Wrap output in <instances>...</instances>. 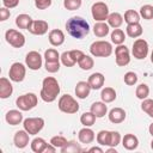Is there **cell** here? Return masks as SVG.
Returning a JSON list of instances; mask_svg holds the SVG:
<instances>
[{
    "instance_id": "277c9868",
    "label": "cell",
    "mask_w": 153,
    "mask_h": 153,
    "mask_svg": "<svg viewBox=\"0 0 153 153\" xmlns=\"http://www.w3.org/2000/svg\"><path fill=\"white\" fill-rule=\"evenodd\" d=\"M38 103V98L35 93L32 92H29V93H25V94H22L19 96L17 99H16V105L19 110L22 111H29V110H32Z\"/></svg>"
},
{
    "instance_id": "9c48e42d",
    "label": "cell",
    "mask_w": 153,
    "mask_h": 153,
    "mask_svg": "<svg viewBox=\"0 0 153 153\" xmlns=\"http://www.w3.org/2000/svg\"><path fill=\"white\" fill-rule=\"evenodd\" d=\"M131 54L136 60H143L148 54V43L143 38H137L133 43Z\"/></svg>"
},
{
    "instance_id": "4316f807",
    "label": "cell",
    "mask_w": 153,
    "mask_h": 153,
    "mask_svg": "<svg viewBox=\"0 0 153 153\" xmlns=\"http://www.w3.org/2000/svg\"><path fill=\"white\" fill-rule=\"evenodd\" d=\"M31 23H32V18H31L29 14H25V13L19 14V16H17V18H16V25H17L19 29L27 30L29 26L31 25Z\"/></svg>"
},
{
    "instance_id": "83f0119b",
    "label": "cell",
    "mask_w": 153,
    "mask_h": 153,
    "mask_svg": "<svg viewBox=\"0 0 153 153\" xmlns=\"http://www.w3.org/2000/svg\"><path fill=\"white\" fill-rule=\"evenodd\" d=\"M100 98L104 103H111L116 99V91L112 87H105L102 90Z\"/></svg>"
},
{
    "instance_id": "60d3db41",
    "label": "cell",
    "mask_w": 153,
    "mask_h": 153,
    "mask_svg": "<svg viewBox=\"0 0 153 153\" xmlns=\"http://www.w3.org/2000/svg\"><path fill=\"white\" fill-rule=\"evenodd\" d=\"M61 62H62V65L63 66H66V67H73L76 62L72 59V56H71V53L69 51H63L62 54H61Z\"/></svg>"
},
{
    "instance_id": "f6af8a7d",
    "label": "cell",
    "mask_w": 153,
    "mask_h": 153,
    "mask_svg": "<svg viewBox=\"0 0 153 153\" xmlns=\"http://www.w3.org/2000/svg\"><path fill=\"white\" fill-rule=\"evenodd\" d=\"M45 69L49 73H56L60 69V62L55 61V62H50V61H45Z\"/></svg>"
},
{
    "instance_id": "f1b7e54d",
    "label": "cell",
    "mask_w": 153,
    "mask_h": 153,
    "mask_svg": "<svg viewBox=\"0 0 153 153\" xmlns=\"http://www.w3.org/2000/svg\"><path fill=\"white\" fill-rule=\"evenodd\" d=\"M48 143L45 142V140L43 137H35L31 141V149L35 153H43V151H44Z\"/></svg>"
},
{
    "instance_id": "74e56055",
    "label": "cell",
    "mask_w": 153,
    "mask_h": 153,
    "mask_svg": "<svg viewBox=\"0 0 153 153\" xmlns=\"http://www.w3.org/2000/svg\"><path fill=\"white\" fill-rule=\"evenodd\" d=\"M140 16L143 19H146V20L153 19V6L152 5H143V6H141Z\"/></svg>"
},
{
    "instance_id": "681fc988",
    "label": "cell",
    "mask_w": 153,
    "mask_h": 153,
    "mask_svg": "<svg viewBox=\"0 0 153 153\" xmlns=\"http://www.w3.org/2000/svg\"><path fill=\"white\" fill-rule=\"evenodd\" d=\"M2 4L7 8H14L19 4V0H2Z\"/></svg>"
},
{
    "instance_id": "7402d4cb",
    "label": "cell",
    "mask_w": 153,
    "mask_h": 153,
    "mask_svg": "<svg viewBox=\"0 0 153 153\" xmlns=\"http://www.w3.org/2000/svg\"><path fill=\"white\" fill-rule=\"evenodd\" d=\"M122 145L128 151H134L139 146V139L134 134H126L122 139Z\"/></svg>"
},
{
    "instance_id": "484cf974",
    "label": "cell",
    "mask_w": 153,
    "mask_h": 153,
    "mask_svg": "<svg viewBox=\"0 0 153 153\" xmlns=\"http://www.w3.org/2000/svg\"><path fill=\"white\" fill-rule=\"evenodd\" d=\"M106 20H108L109 26H111V27H114V29H118V27L123 24V17H122L121 13H118V12H112V13H110Z\"/></svg>"
},
{
    "instance_id": "d4e9b609",
    "label": "cell",
    "mask_w": 153,
    "mask_h": 153,
    "mask_svg": "<svg viewBox=\"0 0 153 153\" xmlns=\"http://www.w3.org/2000/svg\"><path fill=\"white\" fill-rule=\"evenodd\" d=\"M110 29H109V24L104 23V22H97L93 26V33L97 37H105L109 33Z\"/></svg>"
},
{
    "instance_id": "e0dca14e",
    "label": "cell",
    "mask_w": 153,
    "mask_h": 153,
    "mask_svg": "<svg viewBox=\"0 0 153 153\" xmlns=\"http://www.w3.org/2000/svg\"><path fill=\"white\" fill-rule=\"evenodd\" d=\"M108 116H109V121L111 123L118 124V123H122L126 120V111L122 108H114L109 111Z\"/></svg>"
},
{
    "instance_id": "f546056e",
    "label": "cell",
    "mask_w": 153,
    "mask_h": 153,
    "mask_svg": "<svg viewBox=\"0 0 153 153\" xmlns=\"http://www.w3.org/2000/svg\"><path fill=\"white\" fill-rule=\"evenodd\" d=\"M140 17L141 16H140L139 12H136L134 10H127L124 12L123 19H124V22L127 24H133V23H139L140 22Z\"/></svg>"
},
{
    "instance_id": "f907efd6",
    "label": "cell",
    "mask_w": 153,
    "mask_h": 153,
    "mask_svg": "<svg viewBox=\"0 0 153 153\" xmlns=\"http://www.w3.org/2000/svg\"><path fill=\"white\" fill-rule=\"evenodd\" d=\"M56 149H57V148H56L55 146H53L51 143H48V145L45 146L43 153H54V152H56Z\"/></svg>"
},
{
    "instance_id": "1f68e13d",
    "label": "cell",
    "mask_w": 153,
    "mask_h": 153,
    "mask_svg": "<svg viewBox=\"0 0 153 153\" xmlns=\"http://www.w3.org/2000/svg\"><path fill=\"white\" fill-rule=\"evenodd\" d=\"M124 39H126L124 32L121 29H114V31L111 32V42L116 45H120V44H123Z\"/></svg>"
},
{
    "instance_id": "c3c4849f",
    "label": "cell",
    "mask_w": 153,
    "mask_h": 153,
    "mask_svg": "<svg viewBox=\"0 0 153 153\" xmlns=\"http://www.w3.org/2000/svg\"><path fill=\"white\" fill-rule=\"evenodd\" d=\"M10 14L11 13H10V10L7 7L4 6V7L0 8V20L1 22H5L6 19H8L10 18Z\"/></svg>"
},
{
    "instance_id": "f35d334b",
    "label": "cell",
    "mask_w": 153,
    "mask_h": 153,
    "mask_svg": "<svg viewBox=\"0 0 153 153\" xmlns=\"http://www.w3.org/2000/svg\"><path fill=\"white\" fill-rule=\"evenodd\" d=\"M81 2V0H63V6L68 11H75L80 8Z\"/></svg>"
},
{
    "instance_id": "ab89813d",
    "label": "cell",
    "mask_w": 153,
    "mask_h": 153,
    "mask_svg": "<svg viewBox=\"0 0 153 153\" xmlns=\"http://www.w3.org/2000/svg\"><path fill=\"white\" fill-rule=\"evenodd\" d=\"M141 109L151 117H153V99H143L141 103Z\"/></svg>"
},
{
    "instance_id": "7bdbcfd3",
    "label": "cell",
    "mask_w": 153,
    "mask_h": 153,
    "mask_svg": "<svg viewBox=\"0 0 153 153\" xmlns=\"http://www.w3.org/2000/svg\"><path fill=\"white\" fill-rule=\"evenodd\" d=\"M123 80H124V82H126L128 86H133V85H135V84L137 82V75H136V73H134V72H127V73L124 74Z\"/></svg>"
},
{
    "instance_id": "ac0fdd59",
    "label": "cell",
    "mask_w": 153,
    "mask_h": 153,
    "mask_svg": "<svg viewBox=\"0 0 153 153\" xmlns=\"http://www.w3.org/2000/svg\"><path fill=\"white\" fill-rule=\"evenodd\" d=\"M91 90L92 88H91L88 81H79L75 86V96L80 99H85L88 97Z\"/></svg>"
},
{
    "instance_id": "44dd1931",
    "label": "cell",
    "mask_w": 153,
    "mask_h": 153,
    "mask_svg": "<svg viewBox=\"0 0 153 153\" xmlns=\"http://www.w3.org/2000/svg\"><path fill=\"white\" fill-rule=\"evenodd\" d=\"M5 120L11 126H18L23 121V114L19 110H10L5 115Z\"/></svg>"
},
{
    "instance_id": "d6a6232c",
    "label": "cell",
    "mask_w": 153,
    "mask_h": 153,
    "mask_svg": "<svg viewBox=\"0 0 153 153\" xmlns=\"http://www.w3.org/2000/svg\"><path fill=\"white\" fill-rule=\"evenodd\" d=\"M78 65H79V67H80L82 71H90V69L93 67L94 61H93V59H92L90 55H84V56L80 59V61L78 62Z\"/></svg>"
},
{
    "instance_id": "9a60e30c",
    "label": "cell",
    "mask_w": 153,
    "mask_h": 153,
    "mask_svg": "<svg viewBox=\"0 0 153 153\" xmlns=\"http://www.w3.org/2000/svg\"><path fill=\"white\" fill-rule=\"evenodd\" d=\"M48 38H49V43L54 47H60L65 42V33L60 30V29H54L49 32L48 35Z\"/></svg>"
},
{
    "instance_id": "836d02e7",
    "label": "cell",
    "mask_w": 153,
    "mask_h": 153,
    "mask_svg": "<svg viewBox=\"0 0 153 153\" xmlns=\"http://www.w3.org/2000/svg\"><path fill=\"white\" fill-rule=\"evenodd\" d=\"M96 118H97V117L94 116V114L91 112V111H88V112H84V114L80 116V122H81V124H84L85 127H91V126L94 124Z\"/></svg>"
},
{
    "instance_id": "d6986e66",
    "label": "cell",
    "mask_w": 153,
    "mask_h": 153,
    "mask_svg": "<svg viewBox=\"0 0 153 153\" xmlns=\"http://www.w3.org/2000/svg\"><path fill=\"white\" fill-rule=\"evenodd\" d=\"M104 80H105L104 75L102 73H99V72H96V73H92L88 76L87 81H88V84H90L92 90H99L104 85Z\"/></svg>"
},
{
    "instance_id": "52a82bcc",
    "label": "cell",
    "mask_w": 153,
    "mask_h": 153,
    "mask_svg": "<svg viewBox=\"0 0 153 153\" xmlns=\"http://www.w3.org/2000/svg\"><path fill=\"white\" fill-rule=\"evenodd\" d=\"M23 126H24V129L30 135H36L43 129L44 120L42 117H29V118L24 120Z\"/></svg>"
},
{
    "instance_id": "3957f363",
    "label": "cell",
    "mask_w": 153,
    "mask_h": 153,
    "mask_svg": "<svg viewBox=\"0 0 153 153\" xmlns=\"http://www.w3.org/2000/svg\"><path fill=\"white\" fill-rule=\"evenodd\" d=\"M90 53L96 57H108L112 54V45L106 41H96L90 45Z\"/></svg>"
},
{
    "instance_id": "7dc6e473",
    "label": "cell",
    "mask_w": 153,
    "mask_h": 153,
    "mask_svg": "<svg viewBox=\"0 0 153 153\" xmlns=\"http://www.w3.org/2000/svg\"><path fill=\"white\" fill-rule=\"evenodd\" d=\"M69 53H71V56H72V59L75 61V62H79L80 61V59L85 55L84 54V51H81V50H79V49H74V50H69Z\"/></svg>"
},
{
    "instance_id": "d590c367",
    "label": "cell",
    "mask_w": 153,
    "mask_h": 153,
    "mask_svg": "<svg viewBox=\"0 0 153 153\" xmlns=\"http://www.w3.org/2000/svg\"><path fill=\"white\" fill-rule=\"evenodd\" d=\"M110 140V131L109 130H100L97 134V142L100 146H109Z\"/></svg>"
},
{
    "instance_id": "ffe728a7",
    "label": "cell",
    "mask_w": 153,
    "mask_h": 153,
    "mask_svg": "<svg viewBox=\"0 0 153 153\" xmlns=\"http://www.w3.org/2000/svg\"><path fill=\"white\" fill-rule=\"evenodd\" d=\"M94 137H96L94 131L88 127H85V128L80 129L79 133H78V139H79V141L81 143H86V145L91 143L94 140Z\"/></svg>"
},
{
    "instance_id": "6da1fadb",
    "label": "cell",
    "mask_w": 153,
    "mask_h": 153,
    "mask_svg": "<svg viewBox=\"0 0 153 153\" xmlns=\"http://www.w3.org/2000/svg\"><path fill=\"white\" fill-rule=\"evenodd\" d=\"M66 30L69 36L76 39H81L90 32V24L82 17L75 16L66 22Z\"/></svg>"
},
{
    "instance_id": "e575fe53",
    "label": "cell",
    "mask_w": 153,
    "mask_h": 153,
    "mask_svg": "<svg viewBox=\"0 0 153 153\" xmlns=\"http://www.w3.org/2000/svg\"><path fill=\"white\" fill-rule=\"evenodd\" d=\"M135 94H136V97L139 98V99H141V100H143V99H146L147 97H148V94H149V87H148V85L147 84H140L137 87H136V90H135Z\"/></svg>"
},
{
    "instance_id": "b9f144b4",
    "label": "cell",
    "mask_w": 153,
    "mask_h": 153,
    "mask_svg": "<svg viewBox=\"0 0 153 153\" xmlns=\"http://www.w3.org/2000/svg\"><path fill=\"white\" fill-rule=\"evenodd\" d=\"M68 141L62 136V135H56V136H53L51 139H50V143L53 145V146H55L56 148H62L66 143H67Z\"/></svg>"
},
{
    "instance_id": "8d00e7d4",
    "label": "cell",
    "mask_w": 153,
    "mask_h": 153,
    "mask_svg": "<svg viewBox=\"0 0 153 153\" xmlns=\"http://www.w3.org/2000/svg\"><path fill=\"white\" fill-rule=\"evenodd\" d=\"M60 57H61V56H60L59 51H57L56 49H54V48L47 49V50L44 51V59H45V61L55 62V61H59Z\"/></svg>"
},
{
    "instance_id": "9f6ffc18",
    "label": "cell",
    "mask_w": 153,
    "mask_h": 153,
    "mask_svg": "<svg viewBox=\"0 0 153 153\" xmlns=\"http://www.w3.org/2000/svg\"><path fill=\"white\" fill-rule=\"evenodd\" d=\"M151 148H152V149H153V140H152V141H151Z\"/></svg>"
},
{
    "instance_id": "5b68a950",
    "label": "cell",
    "mask_w": 153,
    "mask_h": 153,
    "mask_svg": "<svg viewBox=\"0 0 153 153\" xmlns=\"http://www.w3.org/2000/svg\"><path fill=\"white\" fill-rule=\"evenodd\" d=\"M57 106L60 109V111L65 112V114H75L79 110V104L78 102L71 96V94H63L60 97L59 102H57Z\"/></svg>"
},
{
    "instance_id": "f5cc1de1",
    "label": "cell",
    "mask_w": 153,
    "mask_h": 153,
    "mask_svg": "<svg viewBox=\"0 0 153 153\" xmlns=\"http://www.w3.org/2000/svg\"><path fill=\"white\" fill-rule=\"evenodd\" d=\"M148 131H149V134L153 136V123H151L149 124V128H148Z\"/></svg>"
},
{
    "instance_id": "8992f818",
    "label": "cell",
    "mask_w": 153,
    "mask_h": 153,
    "mask_svg": "<svg viewBox=\"0 0 153 153\" xmlns=\"http://www.w3.org/2000/svg\"><path fill=\"white\" fill-rule=\"evenodd\" d=\"M91 13H92V17L96 22H105L110 14L108 5L103 1L94 2L91 7Z\"/></svg>"
},
{
    "instance_id": "cb8c5ba5",
    "label": "cell",
    "mask_w": 153,
    "mask_h": 153,
    "mask_svg": "<svg viewBox=\"0 0 153 153\" xmlns=\"http://www.w3.org/2000/svg\"><path fill=\"white\" fill-rule=\"evenodd\" d=\"M126 32L129 37L131 38H137L142 35L143 30H142V26L140 25V23H133V24H128L127 27H126Z\"/></svg>"
},
{
    "instance_id": "db71d44e",
    "label": "cell",
    "mask_w": 153,
    "mask_h": 153,
    "mask_svg": "<svg viewBox=\"0 0 153 153\" xmlns=\"http://www.w3.org/2000/svg\"><path fill=\"white\" fill-rule=\"evenodd\" d=\"M106 152H108V153H116V149H115V147H111V148H109Z\"/></svg>"
},
{
    "instance_id": "7a4b0ae2",
    "label": "cell",
    "mask_w": 153,
    "mask_h": 153,
    "mask_svg": "<svg viewBox=\"0 0 153 153\" xmlns=\"http://www.w3.org/2000/svg\"><path fill=\"white\" fill-rule=\"evenodd\" d=\"M60 93V85L54 76H47L43 79L39 96L45 103L54 102Z\"/></svg>"
},
{
    "instance_id": "bcb514c9",
    "label": "cell",
    "mask_w": 153,
    "mask_h": 153,
    "mask_svg": "<svg viewBox=\"0 0 153 153\" xmlns=\"http://www.w3.org/2000/svg\"><path fill=\"white\" fill-rule=\"evenodd\" d=\"M50 5H51V0H35V6L38 10H45L50 7Z\"/></svg>"
},
{
    "instance_id": "11a10c76",
    "label": "cell",
    "mask_w": 153,
    "mask_h": 153,
    "mask_svg": "<svg viewBox=\"0 0 153 153\" xmlns=\"http://www.w3.org/2000/svg\"><path fill=\"white\" fill-rule=\"evenodd\" d=\"M151 62L153 63V50H152V53H151Z\"/></svg>"
},
{
    "instance_id": "7c38bea8",
    "label": "cell",
    "mask_w": 153,
    "mask_h": 153,
    "mask_svg": "<svg viewBox=\"0 0 153 153\" xmlns=\"http://www.w3.org/2000/svg\"><path fill=\"white\" fill-rule=\"evenodd\" d=\"M25 63L31 71H38L42 67V56L38 51H29L25 57Z\"/></svg>"
},
{
    "instance_id": "8fae6325",
    "label": "cell",
    "mask_w": 153,
    "mask_h": 153,
    "mask_svg": "<svg viewBox=\"0 0 153 153\" xmlns=\"http://www.w3.org/2000/svg\"><path fill=\"white\" fill-rule=\"evenodd\" d=\"M115 56H116V65L120 67H124L130 62L129 49L123 44H120L115 48Z\"/></svg>"
},
{
    "instance_id": "603a6c76",
    "label": "cell",
    "mask_w": 153,
    "mask_h": 153,
    "mask_svg": "<svg viewBox=\"0 0 153 153\" xmlns=\"http://www.w3.org/2000/svg\"><path fill=\"white\" fill-rule=\"evenodd\" d=\"M105 104H106V103H104L103 100H102V102H94V103L91 105L90 111L93 112L97 118H102V117H104V116L106 115V112H108V106H106Z\"/></svg>"
},
{
    "instance_id": "5bb4252c",
    "label": "cell",
    "mask_w": 153,
    "mask_h": 153,
    "mask_svg": "<svg viewBox=\"0 0 153 153\" xmlns=\"http://www.w3.org/2000/svg\"><path fill=\"white\" fill-rule=\"evenodd\" d=\"M29 133L24 129V130H18L16 131L14 136H13V142H14V146L17 148H25L27 145H29Z\"/></svg>"
},
{
    "instance_id": "4fadbf2b",
    "label": "cell",
    "mask_w": 153,
    "mask_h": 153,
    "mask_svg": "<svg viewBox=\"0 0 153 153\" xmlns=\"http://www.w3.org/2000/svg\"><path fill=\"white\" fill-rule=\"evenodd\" d=\"M49 25L45 20H32L31 25L29 26L27 31L32 35H37V36H42L44 33L48 32Z\"/></svg>"
},
{
    "instance_id": "ee69618b",
    "label": "cell",
    "mask_w": 153,
    "mask_h": 153,
    "mask_svg": "<svg viewBox=\"0 0 153 153\" xmlns=\"http://www.w3.org/2000/svg\"><path fill=\"white\" fill-rule=\"evenodd\" d=\"M121 142V135L118 131H110V140H109V147H116Z\"/></svg>"
},
{
    "instance_id": "816d5d0a",
    "label": "cell",
    "mask_w": 153,
    "mask_h": 153,
    "mask_svg": "<svg viewBox=\"0 0 153 153\" xmlns=\"http://www.w3.org/2000/svg\"><path fill=\"white\" fill-rule=\"evenodd\" d=\"M88 152H97V153H103L104 151H103L100 147H96V146H94V147H91V148L88 149Z\"/></svg>"
},
{
    "instance_id": "2e32d148",
    "label": "cell",
    "mask_w": 153,
    "mask_h": 153,
    "mask_svg": "<svg viewBox=\"0 0 153 153\" xmlns=\"http://www.w3.org/2000/svg\"><path fill=\"white\" fill-rule=\"evenodd\" d=\"M12 93H13V86H12L11 81L5 76L0 78V98L6 99Z\"/></svg>"
},
{
    "instance_id": "30bf717a",
    "label": "cell",
    "mask_w": 153,
    "mask_h": 153,
    "mask_svg": "<svg viewBox=\"0 0 153 153\" xmlns=\"http://www.w3.org/2000/svg\"><path fill=\"white\" fill-rule=\"evenodd\" d=\"M25 74H26V67L22 62H14L10 67L8 76H10V80L14 82H22L25 78Z\"/></svg>"
},
{
    "instance_id": "4dcf8cb0",
    "label": "cell",
    "mask_w": 153,
    "mask_h": 153,
    "mask_svg": "<svg viewBox=\"0 0 153 153\" xmlns=\"http://www.w3.org/2000/svg\"><path fill=\"white\" fill-rule=\"evenodd\" d=\"M61 153H79L81 152V147L79 143H76L75 141H68L61 149Z\"/></svg>"
},
{
    "instance_id": "ba28073f",
    "label": "cell",
    "mask_w": 153,
    "mask_h": 153,
    "mask_svg": "<svg viewBox=\"0 0 153 153\" xmlns=\"http://www.w3.org/2000/svg\"><path fill=\"white\" fill-rule=\"evenodd\" d=\"M5 38L6 42L13 48H22L25 44V36L14 29H8L5 33Z\"/></svg>"
}]
</instances>
